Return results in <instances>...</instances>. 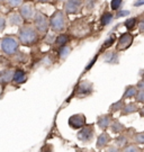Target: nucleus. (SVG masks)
<instances>
[{"instance_id": "nucleus-1", "label": "nucleus", "mask_w": 144, "mask_h": 152, "mask_svg": "<svg viewBox=\"0 0 144 152\" xmlns=\"http://www.w3.org/2000/svg\"><path fill=\"white\" fill-rule=\"evenodd\" d=\"M19 27L20 28L18 29V33H17V39L21 45L31 46V45H34L37 42L39 34L33 25H31V24L24 25L23 24Z\"/></svg>"}, {"instance_id": "nucleus-2", "label": "nucleus", "mask_w": 144, "mask_h": 152, "mask_svg": "<svg viewBox=\"0 0 144 152\" xmlns=\"http://www.w3.org/2000/svg\"><path fill=\"white\" fill-rule=\"evenodd\" d=\"M48 23L50 29L53 33H62L68 25V15L63 9H58L48 17Z\"/></svg>"}, {"instance_id": "nucleus-3", "label": "nucleus", "mask_w": 144, "mask_h": 152, "mask_svg": "<svg viewBox=\"0 0 144 152\" xmlns=\"http://www.w3.org/2000/svg\"><path fill=\"white\" fill-rule=\"evenodd\" d=\"M33 26L35 27L39 35H45L50 29L48 16L41 10H35L33 16Z\"/></svg>"}, {"instance_id": "nucleus-4", "label": "nucleus", "mask_w": 144, "mask_h": 152, "mask_svg": "<svg viewBox=\"0 0 144 152\" xmlns=\"http://www.w3.org/2000/svg\"><path fill=\"white\" fill-rule=\"evenodd\" d=\"M0 48H1V51L5 55L12 56L18 52L19 42L16 37H14L11 35H6L2 37L1 42H0Z\"/></svg>"}, {"instance_id": "nucleus-5", "label": "nucleus", "mask_w": 144, "mask_h": 152, "mask_svg": "<svg viewBox=\"0 0 144 152\" xmlns=\"http://www.w3.org/2000/svg\"><path fill=\"white\" fill-rule=\"evenodd\" d=\"M96 131H95V124H86L81 129L78 130L77 139L82 143H91L95 139Z\"/></svg>"}, {"instance_id": "nucleus-6", "label": "nucleus", "mask_w": 144, "mask_h": 152, "mask_svg": "<svg viewBox=\"0 0 144 152\" xmlns=\"http://www.w3.org/2000/svg\"><path fill=\"white\" fill-rule=\"evenodd\" d=\"M92 92H94V83L90 80L85 79V80H81L75 87V96L77 98H86L92 95Z\"/></svg>"}, {"instance_id": "nucleus-7", "label": "nucleus", "mask_w": 144, "mask_h": 152, "mask_svg": "<svg viewBox=\"0 0 144 152\" xmlns=\"http://www.w3.org/2000/svg\"><path fill=\"white\" fill-rule=\"evenodd\" d=\"M134 42V36L131 34L129 32L123 33L119 37H118L117 44H116V48L115 50L117 52H123V51H126L127 49L131 48V45L133 44Z\"/></svg>"}, {"instance_id": "nucleus-8", "label": "nucleus", "mask_w": 144, "mask_h": 152, "mask_svg": "<svg viewBox=\"0 0 144 152\" xmlns=\"http://www.w3.org/2000/svg\"><path fill=\"white\" fill-rule=\"evenodd\" d=\"M83 7V0H65L63 10L67 15L79 14Z\"/></svg>"}, {"instance_id": "nucleus-9", "label": "nucleus", "mask_w": 144, "mask_h": 152, "mask_svg": "<svg viewBox=\"0 0 144 152\" xmlns=\"http://www.w3.org/2000/svg\"><path fill=\"white\" fill-rule=\"evenodd\" d=\"M86 124H87V117L82 113H77V114L71 115L68 120V125L72 130H79Z\"/></svg>"}, {"instance_id": "nucleus-10", "label": "nucleus", "mask_w": 144, "mask_h": 152, "mask_svg": "<svg viewBox=\"0 0 144 152\" xmlns=\"http://www.w3.org/2000/svg\"><path fill=\"white\" fill-rule=\"evenodd\" d=\"M18 12L20 14V16L23 17L24 20H31V19H33V16H34L35 8L29 2H23L19 6V11Z\"/></svg>"}, {"instance_id": "nucleus-11", "label": "nucleus", "mask_w": 144, "mask_h": 152, "mask_svg": "<svg viewBox=\"0 0 144 152\" xmlns=\"http://www.w3.org/2000/svg\"><path fill=\"white\" fill-rule=\"evenodd\" d=\"M102 61L107 64H118L119 63V54L116 50H108L102 54Z\"/></svg>"}, {"instance_id": "nucleus-12", "label": "nucleus", "mask_w": 144, "mask_h": 152, "mask_svg": "<svg viewBox=\"0 0 144 152\" xmlns=\"http://www.w3.org/2000/svg\"><path fill=\"white\" fill-rule=\"evenodd\" d=\"M112 141H113L112 136L109 135L106 131H102V133H100L99 135L97 136L96 149L97 150H104Z\"/></svg>"}, {"instance_id": "nucleus-13", "label": "nucleus", "mask_w": 144, "mask_h": 152, "mask_svg": "<svg viewBox=\"0 0 144 152\" xmlns=\"http://www.w3.org/2000/svg\"><path fill=\"white\" fill-rule=\"evenodd\" d=\"M112 121H113V114L107 113V114L99 115V116L97 117L96 124H97V126L99 127V130L106 131L107 129L109 127V125H110V123H112Z\"/></svg>"}, {"instance_id": "nucleus-14", "label": "nucleus", "mask_w": 144, "mask_h": 152, "mask_svg": "<svg viewBox=\"0 0 144 152\" xmlns=\"http://www.w3.org/2000/svg\"><path fill=\"white\" fill-rule=\"evenodd\" d=\"M140 109L139 104L136 102H129V103H124L123 108L121 109V115L122 116H128V115H132L137 113Z\"/></svg>"}, {"instance_id": "nucleus-15", "label": "nucleus", "mask_w": 144, "mask_h": 152, "mask_svg": "<svg viewBox=\"0 0 144 152\" xmlns=\"http://www.w3.org/2000/svg\"><path fill=\"white\" fill-rule=\"evenodd\" d=\"M7 23H8L10 26L19 27V26H21V25L24 24V19H23V17L20 16L19 12L14 11V12H10V14L8 15V17H7Z\"/></svg>"}, {"instance_id": "nucleus-16", "label": "nucleus", "mask_w": 144, "mask_h": 152, "mask_svg": "<svg viewBox=\"0 0 144 152\" xmlns=\"http://www.w3.org/2000/svg\"><path fill=\"white\" fill-rule=\"evenodd\" d=\"M27 80V76H26V72L21 69H16L14 70V75H12V79L11 81L16 85H23L24 82Z\"/></svg>"}, {"instance_id": "nucleus-17", "label": "nucleus", "mask_w": 144, "mask_h": 152, "mask_svg": "<svg viewBox=\"0 0 144 152\" xmlns=\"http://www.w3.org/2000/svg\"><path fill=\"white\" fill-rule=\"evenodd\" d=\"M108 129H109L110 132L114 133V134H121V133H123L124 131L126 130V126H125L119 120H114V118H113L112 123H110Z\"/></svg>"}, {"instance_id": "nucleus-18", "label": "nucleus", "mask_w": 144, "mask_h": 152, "mask_svg": "<svg viewBox=\"0 0 144 152\" xmlns=\"http://www.w3.org/2000/svg\"><path fill=\"white\" fill-rule=\"evenodd\" d=\"M137 92V88L135 87L134 85H128L125 87V90H124V94L122 96V99L125 100V99H132L134 98V96L136 95Z\"/></svg>"}, {"instance_id": "nucleus-19", "label": "nucleus", "mask_w": 144, "mask_h": 152, "mask_svg": "<svg viewBox=\"0 0 144 152\" xmlns=\"http://www.w3.org/2000/svg\"><path fill=\"white\" fill-rule=\"evenodd\" d=\"M71 51H72V48L69 46L68 44H65L63 46H60L59 48V52H58V55H59V59L61 61H64L67 60L68 58H69L70 53H71Z\"/></svg>"}, {"instance_id": "nucleus-20", "label": "nucleus", "mask_w": 144, "mask_h": 152, "mask_svg": "<svg viewBox=\"0 0 144 152\" xmlns=\"http://www.w3.org/2000/svg\"><path fill=\"white\" fill-rule=\"evenodd\" d=\"M12 75H14V70L12 69H8V70L1 72L0 73V83L1 85H7V83L11 82Z\"/></svg>"}, {"instance_id": "nucleus-21", "label": "nucleus", "mask_w": 144, "mask_h": 152, "mask_svg": "<svg viewBox=\"0 0 144 152\" xmlns=\"http://www.w3.org/2000/svg\"><path fill=\"white\" fill-rule=\"evenodd\" d=\"M70 41V36L68 34H63V33H59V35L55 37L54 39V44L60 48V46H63L65 44H68Z\"/></svg>"}, {"instance_id": "nucleus-22", "label": "nucleus", "mask_w": 144, "mask_h": 152, "mask_svg": "<svg viewBox=\"0 0 144 152\" xmlns=\"http://www.w3.org/2000/svg\"><path fill=\"white\" fill-rule=\"evenodd\" d=\"M114 20V14L112 11H105L100 16V24L102 26H108Z\"/></svg>"}, {"instance_id": "nucleus-23", "label": "nucleus", "mask_w": 144, "mask_h": 152, "mask_svg": "<svg viewBox=\"0 0 144 152\" xmlns=\"http://www.w3.org/2000/svg\"><path fill=\"white\" fill-rule=\"evenodd\" d=\"M113 141L115 142V145H117V147L121 149V151H122V149L127 144L128 139H127V136L126 135H124L123 133H121V134H118L117 137L113 139Z\"/></svg>"}, {"instance_id": "nucleus-24", "label": "nucleus", "mask_w": 144, "mask_h": 152, "mask_svg": "<svg viewBox=\"0 0 144 152\" xmlns=\"http://www.w3.org/2000/svg\"><path fill=\"white\" fill-rule=\"evenodd\" d=\"M137 24V17H128L124 22V26L127 31H133Z\"/></svg>"}, {"instance_id": "nucleus-25", "label": "nucleus", "mask_w": 144, "mask_h": 152, "mask_svg": "<svg viewBox=\"0 0 144 152\" xmlns=\"http://www.w3.org/2000/svg\"><path fill=\"white\" fill-rule=\"evenodd\" d=\"M123 105H124L123 99H119V100H117V102L113 103L112 105L109 106V113H110V114H114V113L119 112L121 109L123 108Z\"/></svg>"}, {"instance_id": "nucleus-26", "label": "nucleus", "mask_w": 144, "mask_h": 152, "mask_svg": "<svg viewBox=\"0 0 144 152\" xmlns=\"http://www.w3.org/2000/svg\"><path fill=\"white\" fill-rule=\"evenodd\" d=\"M122 151L124 152H140L142 151V148H140L136 143H131V144H126L125 147L122 149Z\"/></svg>"}, {"instance_id": "nucleus-27", "label": "nucleus", "mask_w": 144, "mask_h": 152, "mask_svg": "<svg viewBox=\"0 0 144 152\" xmlns=\"http://www.w3.org/2000/svg\"><path fill=\"white\" fill-rule=\"evenodd\" d=\"M97 5V0H83V7L88 11H92Z\"/></svg>"}, {"instance_id": "nucleus-28", "label": "nucleus", "mask_w": 144, "mask_h": 152, "mask_svg": "<svg viewBox=\"0 0 144 152\" xmlns=\"http://www.w3.org/2000/svg\"><path fill=\"white\" fill-rule=\"evenodd\" d=\"M133 141H134V143L142 145V144L144 143V133L143 132H137V133H135V134L133 135Z\"/></svg>"}, {"instance_id": "nucleus-29", "label": "nucleus", "mask_w": 144, "mask_h": 152, "mask_svg": "<svg viewBox=\"0 0 144 152\" xmlns=\"http://www.w3.org/2000/svg\"><path fill=\"white\" fill-rule=\"evenodd\" d=\"M134 99L137 104H143L144 103V89L137 90L136 95L134 96Z\"/></svg>"}, {"instance_id": "nucleus-30", "label": "nucleus", "mask_w": 144, "mask_h": 152, "mask_svg": "<svg viewBox=\"0 0 144 152\" xmlns=\"http://www.w3.org/2000/svg\"><path fill=\"white\" fill-rule=\"evenodd\" d=\"M115 39H116V37H115V35L113 34V35H110L109 37L107 38L106 41L104 42V44H102V48L104 49H108V48H110L113 44H114V42H115Z\"/></svg>"}, {"instance_id": "nucleus-31", "label": "nucleus", "mask_w": 144, "mask_h": 152, "mask_svg": "<svg viewBox=\"0 0 144 152\" xmlns=\"http://www.w3.org/2000/svg\"><path fill=\"white\" fill-rule=\"evenodd\" d=\"M6 2L11 8H19V6L24 2V0H6Z\"/></svg>"}, {"instance_id": "nucleus-32", "label": "nucleus", "mask_w": 144, "mask_h": 152, "mask_svg": "<svg viewBox=\"0 0 144 152\" xmlns=\"http://www.w3.org/2000/svg\"><path fill=\"white\" fill-rule=\"evenodd\" d=\"M7 26V17L0 12V33H2Z\"/></svg>"}, {"instance_id": "nucleus-33", "label": "nucleus", "mask_w": 144, "mask_h": 152, "mask_svg": "<svg viewBox=\"0 0 144 152\" xmlns=\"http://www.w3.org/2000/svg\"><path fill=\"white\" fill-rule=\"evenodd\" d=\"M123 4V0H112L110 1V8L112 10H118L121 8V6Z\"/></svg>"}, {"instance_id": "nucleus-34", "label": "nucleus", "mask_w": 144, "mask_h": 152, "mask_svg": "<svg viewBox=\"0 0 144 152\" xmlns=\"http://www.w3.org/2000/svg\"><path fill=\"white\" fill-rule=\"evenodd\" d=\"M131 15V10H128V9H118L116 10V17L117 18H122V17H126V16H129Z\"/></svg>"}, {"instance_id": "nucleus-35", "label": "nucleus", "mask_w": 144, "mask_h": 152, "mask_svg": "<svg viewBox=\"0 0 144 152\" xmlns=\"http://www.w3.org/2000/svg\"><path fill=\"white\" fill-rule=\"evenodd\" d=\"M104 150H106V151H108V152H117V151H121V149L117 147V145H115V144H108Z\"/></svg>"}, {"instance_id": "nucleus-36", "label": "nucleus", "mask_w": 144, "mask_h": 152, "mask_svg": "<svg viewBox=\"0 0 144 152\" xmlns=\"http://www.w3.org/2000/svg\"><path fill=\"white\" fill-rule=\"evenodd\" d=\"M137 28H139V33L140 34H143L144 33V20L143 19H140L137 20Z\"/></svg>"}, {"instance_id": "nucleus-37", "label": "nucleus", "mask_w": 144, "mask_h": 152, "mask_svg": "<svg viewBox=\"0 0 144 152\" xmlns=\"http://www.w3.org/2000/svg\"><path fill=\"white\" fill-rule=\"evenodd\" d=\"M45 35H48V38H45V41H46V43H54V39H55V36H54L52 33H46Z\"/></svg>"}, {"instance_id": "nucleus-38", "label": "nucleus", "mask_w": 144, "mask_h": 152, "mask_svg": "<svg viewBox=\"0 0 144 152\" xmlns=\"http://www.w3.org/2000/svg\"><path fill=\"white\" fill-rule=\"evenodd\" d=\"M135 87L137 88V90H141V89H144V81L141 79V80H139V82L135 85Z\"/></svg>"}, {"instance_id": "nucleus-39", "label": "nucleus", "mask_w": 144, "mask_h": 152, "mask_svg": "<svg viewBox=\"0 0 144 152\" xmlns=\"http://www.w3.org/2000/svg\"><path fill=\"white\" fill-rule=\"evenodd\" d=\"M144 5V0H135L134 1V4H133V6L134 7H142V6Z\"/></svg>"}, {"instance_id": "nucleus-40", "label": "nucleus", "mask_w": 144, "mask_h": 152, "mask_svg": "<svg viewBox=\"0 0 144 152\" xmlns=\"http://www.w3.org/2000/svg\"><path fill=\"white\" fill-rule=\"evenodd\" d=\"M51 0H36V2L38 4H46V2H50Z\"/></svg>"}, {"instance_id": "nucleus-41", "label": "nucleus", "mask_w": 144, "mask_h": 152, "mask_svg": "<svg viewBox=\"0 0 144 152\" xmlns=\"http://www.w3.org/2000/svg\"><path fill=\"white\" fill-rule=\"evenodd\" d=\"M55 1H59V2H64L65 0H55Z\"/></svg>"}, {"instance_id": "nucleus-42", "label": "nucleus", "mask_w": 144, "mask_h": 152, "mask_svg": "<svg viewBox=\"0 0 144 152\" xmlns=\"http://www.w3.org/2000/svg\"><path fill=\"white\" fill-rule=\"evenodd\" d=\"M2 1H6V0H0V2H2Z\"/></svg>"}, {"instance_id": "nucleus-43", "label": "nucleus", "mask_w": 144, "mask_h": 152, "mask_svg": "<svg viewBox=\"0 0 144 152\" xmlns=\"http://www.w3.org/2000/svg\"><path fill=\"white\" fill-rule=\"evenodd\" d=\"M0 10H1V5H0Z\"/></svg>"}]
</instances>
